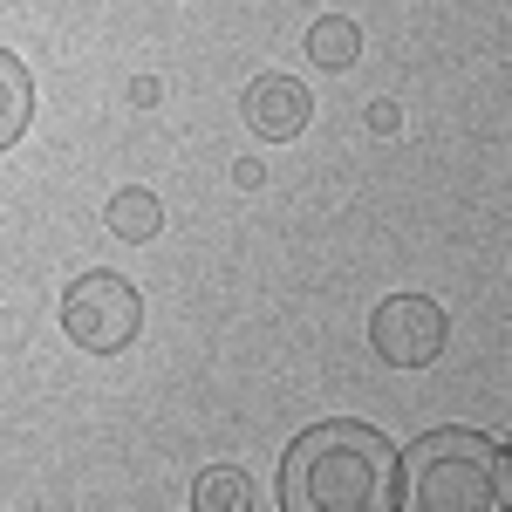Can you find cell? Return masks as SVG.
<instances>
[{"label":"cell","instance_id":"30bf717a","mask_svg":"<svg viewBox=\"0 0 512 512\" xmlns=\"http://www.w3.org/2000/svg\"><path fill=\"white\" fill-rule=\"evenodd\" d=\"M396 123H403V110H396V103H383V96H376V103H369V130H383V137H390Z\"/></svg>","mask_w":512,"mask_h":512},{"label":"cell","instance_id":"ba28073f","mask_svg":"<svg viewBox=\"0 0 512 512\" xmlns=\"http://www.w3.org/2000/svg\"><path fill=\"white\" fill-rule=\"evenodd\" d=\"M355 55H362V28L349 14H321L308 28V62L315 69H355Z\"/></svg>","mask_w":512,"mask_h":512},{"label":"cell","instance_id":"9c48e42d","mask_svg":"<svg viewBox=\"0 0 512 512\" xmlns=\"http://www.w3.org/2000/svg\"><path fill=\"white\" fill-rule=\"evenodd\" d=\"M192 506L198 512H246L253 506V485H246V472H198L192 478Z\"/></svg>","mask_w":512,"mask_h":512},{"label":"cell","instance_id":"8992f818","mask_svg":"<svg viewBox=\"0 0 512 512\" xmlns=\"http://www.w3.org/2000/svg\"><path fill=\"white\" fill-rule=\"evenodd\" d=\"M28 117H35V76H28V62H21V55H7V48H0V151H7V144H21Z\"/></svg>","mask_w":512,"mask_h":512},{"label":"cell","instance_id":"5b68a950","mask_svg":"<svg viewBox=\"0 0 512 512\" xmlns=\"http://www.w3.org/2000/svg\"><path fill=\"white\" fill-rule=\"evenodd\" d=\"M315 117V96H308V82L294 76H260L246 89V123L267 137V144H287V137H301Z\"/></svg>","mask_w":512,"mask_h":512},{"label":"cell","instance_id":"6da1fadb","mask_svg":"<svg viewBox=\"0 0 512 512\" xmlns=\"http://www.w3.org/2000/svg\"><path fill=\"white\" fill-rule=\"evenodd\" d=\"M287 512H390L396 506V444L355 417H328L301 431L280 458Z\"/></svg>","mask_w":512,"mask_h":512},{"label":"cell","instance_id":"3957f363","mask_svg":"<svg viewBox=\"0 0 512 512\" xmlns=\"http://www.w3.org/2000/svg\"><path fill=\"white\" fill-rule=\"evenodd\" d=\"M62 328H69L76 349L117 355V349H130L137 328H144V301H137V287L123 274H76L69 294H62Z\"/></svg>","mask_w":512,"mask_h":512},{"label":"cell","instance_id":"8fae6325","mask_svg":"<svg viewBox=\"0 0 512 512\" xmlns=\"http://www.w3.org/2000/svg\"><path fill=\"white\" fill-rule=\"evenodd\" d=\"M260 178H267V171H260L253 158H239V164H233V185H239V192H260Z\"/></svg>","mask_w":512,"mask_h":512},{"label":"cell","instance_id":"7a4b0ae2","mask_svg":"<svg viewBox=\"0 0 512 512\" xmlns=\"http://www.w3.org/2000/svg\"><path fill=\"white\" fill-rule=\"evenodd\" d=\"M506 492H512L506 451L465 424L424 431L396 458V506L410 512H499Z\"/></svg>","mask_w":512,"mask_h":512},{"label":"cell","instance_id":"277c9868","mask_svg":"<svg viewBox=\"0 0 512 512\" xmlns=\"http://www.w3.org/2000/svg\"><path fill=\"white\" fill-rule=\"evenodd\" d=\"M444 335H451V315L437 308L431 294H390L369 315V342H376V355L390 369H424V362H437Z\"/></svg>","mask_w":512,"mask_h":512},{"label":"cell","instance_id":"52a82bcc","mask_svg":"<svg viewBox=\"0 0 512 512\" xmlns=\"http://www.w3.org/2000/svg\"><path fill=\"white\" fill-rule=\"evenodd\" d=\"M110 233L130 239V246H144V239H158L164 233V198L158 192H144V185H123L117 198H110Z\"/></svg>","mask_w":512,"mask_h":512}]
</instances>
